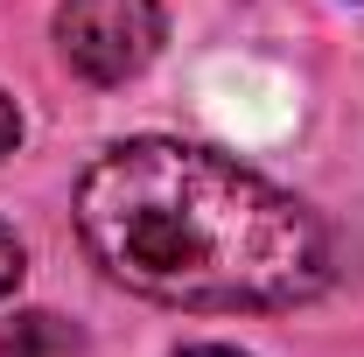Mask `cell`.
Segmentation results:
<instances>
[{"label": "cell", "instance_id": "cell-5", "mask_svg": "<svg viewBox=\"0 0 364 357\" xmlns=\"http://www.w3.org/2000/svg\"><path fill=\"white\" fill-rule=\"evenodd\" d=\"M21 147V112H14V98L0 91V154H14Z\"/></svg>", "mask_w": 364, "mask_h": 357}, {"label": "cell", "instance_id": "cell-3", "mask_svg": "<svg viewBox=\"0 0 364 357\" xmlns=\"http://www.w3.org/2000/svg\"><path fill=\"white\" fill-rule=\"evenodd\" d=\"M70 351H85V329L49 315V309H28V315L0 322V357H70Z\"/></svg>", "mask_w": 364, "mask_h": 357}, {"label": "cell", "instance_id": "cell-6", "mask_svg": "<svg viewBox=\"0 0 364 357\" xmlns=\"http://www.w3.org/2000/svg\"><path fill=\"white\" fill-rule=\"evenodd\" d=\"M176 357H245V351H231V343H196V351H176Z\"/></svg>", "mask_w": 364, "mask_h": 357}, {"label": "cell", "instance_id": "cell-2", "mask_svg": "<svg viewBox=\"0 0 364 357\" xmlns=\"http://www.w3.org/2000/svg\"><path fill=\"white\" fill-rule=\"evenodd\" d=\"M161 7L154 0H63L56 7V49L85 85H127L161 56Z\"/></svg>", "mask_w": 364, "mask_h": 357}, {"label": "cell", "instance_id": "cell-1", "mask_svg": "<svg viewBox=\"0 0 364 357\" xmlns=\"http://www.w3.org/2000/svg\"><path fill=\"white\" fill-rule=\"evenodd\" d=\"M77 238L168 309H294L329 287V231L259 169L196 140H119L77 182Z\"/></svg>", "mask_w": 364, "mask_h": 357}, {"label": "cell", "instance_id": "cell-4", "mask_svg": "<svg viewBox=\"0 0 364 357\" xmlns=\"http://www.w3.org/2000/svg\"><path fill=\"white\" fill-rule=\"evenodd\" d=\"M21 273H28V252H21V238H14V231L0 224V302H7V294L21 287Z\"/></svg>", "mask_w": 364, "mask_h": 357}]
</instances>
